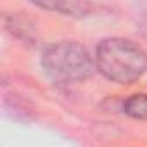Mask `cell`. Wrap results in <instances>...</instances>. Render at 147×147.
Here are the masks:
<instances>
[{
    "mask_svg": "<svg viewBox=\"0 0 147 147\" xmlns=\"http://www.w3.org/2000/svg\"><path fill=\"white\" fill-rule=\"evenodd\" d=\"M95 66L116 83H133L147 69L145 50L126 38H106L95 50Z\"/></svg>",
    "mask_w": 147,
    "mask_h": 147,
    "instance_id": "6da1fadb",
    "label": "cell"
},
{
    "mask_svg": "<svg viewBox=\"0 0 147 147\" xmlns=\"http://www.w3.org/2000/svg\"><path fill=\"white\" fill-rule=\"evenodd\" d=\"M42 66L54 82L61 83L83 82L94 73V61L87 49L71 40L49 45L42 54Z\"/></svg>",
    "mask_w": 147,
    "mask_h": 147,
    "instance_id": "7a4b0ae2",
    "label": "cell"
},
{
    "mask_svg": "<svg viewBox=\"0 0 147 147\" xmlns=\"http://www.w3.org/2000/svg\"><path fill=\"white\" fill-rule=\"evenodd\" d=\"M38 7L42 9H50L62 12L66 16H87L94 5L88 2H57V0H49V2H36Z\"/></svg>",
    "mask_w": 147,
    "mask_h": 147,
    "instance_id": "3957f363",
    "label": "cell"
},
{
    "mask_svg": "<svg viewBox=\"0 0 147 147\" xmlns=\"http://www.w3.org/2000/svg\"><path fill=\"white\" fill-rule=\"evenodd\" d=\"M123 109L128 116L147 121V94H135L128 97L123 104Z\"/></svg>",
    "mask_w": 147,
    "mask_h": 147,
    "instance_id": "277c9868",
    "label": "cell"
}]
</instances>
